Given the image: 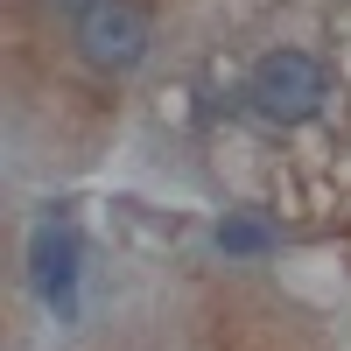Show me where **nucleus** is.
Returning <instances> with one entry per match:
<instances>
[{"label":"nucleus","mask_w":351,"mask_h":351,"mask_svg":"<svg viewBox=\"0 0 351 351\" xmlns=\"http://www.w3.org/2000/svg\"><path fill=\"white\" fill-rule=\"evenodd\" d=\"M246 99H253L260 120L295 127V120H309V112L324 106V71H316V56H302V49H274V56H260Z\"/></svg>","instance_id":"1"},{"label":"nucleus","mask_w":351,"mask_h":351,"mask_svg":"<svg viewBox=\"0 0 351 351\" xmlns=\"http://www.w3.org/2000/svg\"><path fill=\"white\" fill-rule=\"evenodd\" d=\"M77 49L99 71H134L148 56V21L134 0H92V8H77Z\"/></svg>","instance_id":"2"},{"label":"nucleus","mask_w":351,"mask_h":351,"mask_svg":"<svg viewBox=\"0 0 351 351\" xmlns=\"http://www.w3.org/2000/svg\"><path fill=\"white\" fill-rule=\"evenodd\" d=\"M28 274H36L43 302H49L56 316L77 309V239H71L64 225H43L36 239H28Z\"/></svg>","instance_id":"3"},{"label":"nucleus","mask_w":351,"mask_h":351,"mask_svg":"<svg viewBox=\"0 0 351 351\" xmlns=\"http://www.w3.org/2000/svg\"><path fill=\"white\" fill-rule=\"evenodd\" d=\"M267 246H274V232L260 218H225L218 225V253H232V260H260Z\"/></svg>","instance_id":"4"},{"label":"nucleus","mask_w":351,"mask_h":351,"mask_svg":"<svg viewBox=\"0 0 351 351\" xmlns=\"http://www.w3.org/2000/svg\"><path fill=\"white\" fill-rule=\"evenodd\" d=\"M49 8H71V14H77V8H92V0H49Z\"/></svg>","instance_id":"5"}]
</instances>
